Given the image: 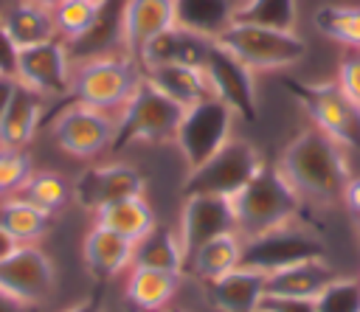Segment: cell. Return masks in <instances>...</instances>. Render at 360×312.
<instances>
[{
	"label": "cell",
	"mask_w": 360,
	"mask_h": 312,
	"mask_svg": "<svg viewBox=\"0 0 360 312\" xmlns=\"http://www.w3.org/2000/svg\"><path fill=\"white\" fill-rule=\"evenodd\" d=\"M183 112H186V107L172 101L166 93H160L143 76V84L138 87V93L118 112L115 146H132V143L163 146V143H172L174 132L183 121Z\"/></svg>",
	"instance_id": "cell-5"
},
{
	"label": "cell",
	"mask_w": 360,
	"mask_h": 312,
	"mask_svg": "<svg viewBox=\"0 0 360 312\" xmlns=\"http://www.w3.org/2000/svg\"><path fill=\"white\" fill-rule=\"evenodd\" d=\"M177 3V28L214 39L228 28L245 0H174Z\"/></svg>",
	"instance_id": "cell-27"
},
{
	"label": "cell",
	"mask_w": 360,
	"mask_h": 312,
	"mask_svg": "<svg viewBox=\"0 0 360 312\" xmlns=\"http://www.w3.org/2000/svg\"><path fill=\"white\" fill-rule=\"evenodd\" d=\"M14 247H20V245H17V239H14V236H11V233H8V230L0 225V259H6V256L14 250Z\"/></svg>",
	"instance_id": "cell-40"
},
{
	"label": "cell",
	"mask_w": 360,
	"mask_h": 312,
	"mask_svg": "<svg viewBox=\"0 0 360 312\" xmlns=\"http://www.w3.org/2000/svg\"><path fill=\"white\" fill-rule=\"evenodd\" d=\"M202 67L208 73V82L217 98H222L242 118L256 115V73L253 70H248L239 59H233L217 42H211L202 59Z\"/></svg>",
	"instance_id": "cell-16"
},
{
	"label": "cell",
	"mask_w": 360,
	"mask_h": 312,
	"mask_svg": "<svg viewBox=\"0 0 360 312\" xmlns=\"http://www.w3.org/2000/svg\"><path fill=\"white\" fill-rule=\"evenodd\" d=\"M31 171H34V160L28 149L0 146V200L17 194Z\"/></svg>",
	"instance_id": "cell-34"
},
{
	"label": "cell",
	"mask_w": 360,
	"mask_h": 312,
	"mask_svg": "<svg viewBox=\"0 0 360 312\" xmlns=\"http://www.w3.org/2000/svg\"><path fill=\"white\" fill-rule=\"evenodd\" d=\"M101 3H107V0H101Z\"/></svg>",
	"instance_id": "cell-46"
},
{
	"label": "cell",
	"mask_w": 360,
	"mask_h": 312,
	"mask_svg": "<svg viewBox=\"0 0 360 312\" xmlns=\"http://www.w3.org/2000/svg\"><path fill=\"white\" fill-rule=\"evenodd\" d=\"M82 261L84 270L96 278H115L127 273L135 261V242L101 228L90 225L82 236Z\"/></svg>",
	"instance_id": "cell-19"
},
{
	"label": "cell",
	"mask_w": 360,
	"mask_h": 312,
	"mask_svg": "<svg viewBox=\"0 0 360 312\" xmlns=\"http://www.w3.org/2000/svg\"><path fill=\"white\" fill-rule=\"evenodd\" d=\"M256 312H318L315 298L298 295H262Z\"/></svg>",
	"instance_id": "cell-36"
},
{
	"label": "cell",
	"mask_w": 360,
	"mask_h": 312,
	"mask_svg": "<svg viewBox=\"0 0 360 312\" xmlns=\"http://www.w3.org/2000/svg\"><path fill=\"white\" fill-rule=\"evenodd\" d=\"M174 28H177L174 0H127L118 17V42L127 56L141 62L143 53Z\"/></svg>",
	"instance_id": "cell-13"
},
{
	"label": "cell",
	"mask_w": 360,
	"mask_h": 312,
	"mask_svg": "<svg viewBox=\"0 0 360 312\" xmlns=\"http://www.w3.org/2000/svg\"><path fill=\"white\" fill-rule=\"evenodd\" d=\"M323 247H326L323 239L312 228L292 219V222H287V225H281V228H276L264 236L248 239L245 253H242V264L256 267L262 273H273L278 267L323 256Z\"/></svg>",
	"instance_id": "cell-10"
},
{
	"label": "cell",
	"mask_w": 360,
	"mask_h": 312,
	"mask_svg": "<svg viewBox=\"0 0 360 312\" xmlns=\"http://www.w3.org/2000/svg\"><path fill=\"white\" fill-rule=\"evenodd\" d=\"M177 233H180V242H183V250H186V259L188 253L219 236V233H228V230H236V222H233V205H231V197H219V194H183V202H180V216H177Z\"/></svg>",
	"instance_id": "cell-15"
},
{
	"label": "cell",
	"mask_w": 360,
	"mask_h": 312,
	"mask_svg": "<svg viewBox=\"0 0 360 312\" xmlns=\"http://www.w3.org/2000/svg\"><path fill=\"white\" fill-rule=\"evenodd\" d=\"M233 20L256 22L267 28L295 31L298 22V0H245Z\"/></svg>",
	"instance_id": "cell-32"
},
{
	"label": "cell",
	"mask_w": 360,
	"mask_h": 312,
	"mask_svg": "<svg viewBox=\"0 0 360 312\" xmlns=\"http://www.w3.org/2000/svg\"><path fill=\"white\" fill-rule=\"evenodd\" d=\"M214 42L253 73L287 70L304 62L307 56V42L295 31L267 28L242 20H233L228 28H222L214 37Z\"/></svg>",
	"instance_id": "cell-4"
},
{
	"label": "cell",
	"mask_w": 360,
	"mask_h": 312,
	"mask_svg": "<svg viewBox=\"0 0 360 312\" xmlns=\"http://www.w3.org/2000/svg\"><path fill=\"white\" fill-rule=\"evenodd\" d=\"M231 205H233L236 233L242 236V242H248L298 219L304 202L284 180L278 166L264 163L262 171L231 197Z\"/></svg>",
	"instance_id": "cell-3"
},
{
	"label": "cell",
	"mask_w": 360,
	"mask_h": 312,
	"mask_svg": "<svg viewBox=\"0 0 360 312\" xmlns=\"http://www.w3.org/2000/svg\"><path fill=\"white\" fill-rule=\"evenodd\" d=\"M149 84H155L160 93H166L180 107H194L202 98H211V82L202 67V62H183V59H166V62H149L141 65Z\"/></svg>",
	"instance_id": "cell-17"
},
{
	"label": "cell",
	"mask_w": 360,
	"mask_h": 312,
	"mask_svg": "<svg viewBox=\"0 0 360 312\" xmlns=\"http://www.w3.org/2000/svg\"><path fill=\"white\" fill-rule=\"evenodd\" d=\"M135 194H146V177L124 160L90 166L73 180V202L90 216L98 208L115 200H124V197H135Z\"/></svg>",
	"instance_id": "cell-14"
},
{
	"label": "cell",
	"mask_w": 360,
	"mask_h": 312,
	"mask_svg": "<svg viewBox=\"0 0 360 312\" xmlns=\"http://www.w3.org/2000/svg\"><path fill=\"white\" fill-rule=\"evenodd\" d=\"M101 0H59L53 11V25L56 37L62 42H79L84 39L101 20Z\"/></svg>",
	"instance_id": "cell-30"
},
{
	"label": "cell",
	"mask_w": 360,
	"mask_h": 312,
	"mask_svg": "<svg viewBox=\"0 0 360 312\" xmlns=\"http://www.w3.org/2000/svg\"><path fill=\"white\" fill-rule=\"evenodd\" d=\"M143 84V67L127 53H96L70 65L68 96L118 115Z\"/></svg>",
	"instance_id": "cell-2"
},
{
	"label": "cell",
	"mask_w": 360,
	"mask_h": 312,
	"mask_svg": "<svg viewBox=\"0 0 360 312\" xmlns=\"http://www.w3.org/2000/svg\"><path fill=\"white\" fill-rule=\"evenodd\" d=\"M335 84L360 107V48H346V53L338 62Z\"/></svg>",
	"instance_id": "cell-35"
},
{
	"label": "cell",
	"mask_w": 360,
	"mask_h": 312,
	"mask_svg": "<svg viewBox=\"0 0 360 312\" xmlns=\"http://www.w3.org/2000/svg\"><path fill=\"white\" fill-rule=\"evenodd\" d=\"M343 205H346L354 216H360V177H352V180H349V186H346V191H343Z\"/></svg>",
	"instance_id": "cell-37"
},
{
	"label": "cell",
	"mask_w": 360,
	"mask_h": 312,
	"mask_svg": "<svg viewBox=\"0 0 360 312\" xmlns=\"http://www.w3.org/2000/svg\"><path fill=\"white\" fill-rule=\"evenodd\" d=\"M242 253H245V242L236 230L219 233L202 245H197L188 259H186V273H191L197 281L208 284L231 270H236L242 264Z\"/></svg>",
	"instance_id": "cell-24"
},
{
	"label": "cell",
	"mask_w": 360,
	"mask_h": 312,
	"mask_svg": "<svg viewBox=\"0 0 360 312\" xmlns=\"http://www.w3.org/2000/svg\"><path fill=\"white\" fill-rule=\"evenodd\" d=\"M132 264H146V267L186 275V250H183L177 228L158 222L141 242H135V261Z\"/></svg>",
	"instance_id": "cell-28"
},
{
	"label": "cell",
	"mask_w": 360,
	"mask_h": 312,
	"mask_svg": "<svg viewBox=\"0 0 360 312\" xmlns=\"http://www.w3.org/2000/svg\"><path fill=\"white\" fill-rule=\"evenodd\" d=\"M354 225H357V242H360V216H354Z\"/></svg>",
	"instance_id": "cell-43"
},
{
	"label": "cell",
	"mask_w": 360,
	"mask_h": 312,
	"mask_svg": "<svg viewBox=\"0 0 360 312\" xmlns=\"http://www.w3.org/2000/svg\"><path fill=\"white\" fill-rule=\"evenodd\" d=\"M0 34L11 51H22L48 39H56L53 11L28 0H14L0 11Z\"/></svg>",
	"instance_id": "cell-20"
},
{
	"label": "cell",
	"mask_w": 360,
	"mask_h": 312,
	"mask_svg": "<svg viewBox=\"0 0 360 312\" xmlns=\"http://www.w3.org/2000/svg\"><path fill=\"white\" fill-rule=\"evenodd\" d=\"M93 225H101L129 242H141L158 225V216H155L146 194H135V197H124V200H115V202L98 208L93 214Z\"/></svg>",
	"instance_id": "cell-25"
},
{
	"label": "cell",
	"mask_w": 360,
	"mask_h": 312,
	"mask_svg": "<svg viewBox=\"0 0 360 312\" xmlns=\"http://www.w3.org/2000/svg\"><path fill=\"white\" fill-rule=\"evenodd\" d=\"M315 28L343 48H360V6L332 3L315 11Z\"/></svg>",
	"instance_id": "cell-31"
},
{
	"label": "cell",
	"mask_w": 360,
	"mask_h": 312,
	"mask_svg": "<svg viewBox=\"0 0 360 312\" xmlns=\"http://www.w3.org/2000/svg\"><path fill=\"white\" fill-rule=\"evenodd\" d=\"M236 112L217 96L211 98H202L197 101L194 107H186L183 112V121L174 132V146L183 157V166L186 171L202 166L211 155H217L236 132H233V124H236Z\"/></svg>",
	"instance_id": "cell-6"
},
{
	"label": "cell",
	"mask_w": 360,
	"mask_h": 312,
	"mask_svg": "<svg viewBox=\"0 0 360 312\" xmlns=\"http://www.w3.org/2000/svg\"><path fill=\"white\" fill-rule=\"evenodd\" d=\"M28 3H37V6H45V8H53L59 0H28Z\"/></svg>",
	"instance_id": "cell-42"
},
{
	"label": "cell",
	"mask_w": 360,
	"mask_h": 312,
	"mask_svg": "<svg viewBox=\"0 0 360 312\" xmlns=\"http://www.w3.org/2000/svg\"><path fill=\"white\" fill-rule=\"evenodd\" d=\"M62 312H104V304L98 295H87V298H79L76 304L65 306Z\"/></svg>",
	"instance_id": "cell-38"
},
{
	"label": "cell",
	"mask_w": 360,
	"mask_h": 312,
	"mask_svg": "<svg viewBox=\"0 0 360 312\" xmlns=\"http://www.w3.org/2000/svg\"><path fill=\"white\" fill-rule=\"evenodd\" d=\"M17 194L25 197L28 202L56 214V211H62L65 205L73 202V180H68L56 169H34L28 174V180L20 186Z\"/></svg>",
	"instance_id": "cell-29"
},
{
	"label": "cell",
	"mask_w": 360,
	"mask_h": 312,
	"mask_svg": "<svg viewBox=\"0 0 360 312\" xmlns=\"http://www.w3.org/2000/svg\"><path fill=\"white\" fill-rule=\"evenodd\" d=\"M292 96L298 98L315 129L326 132L349 152L360 149V107L335 82L292 84Z\"/></svg>",
	"instance_id": "cell-9"
},
{
	"label": "cell",
	"mask_w": 360,
	"mask_h": 312,
	"mask_svg": "<svg viewBox=\"0 0 360 312\" xmlns=\"http://www.w3.org/2000/svg\"><path fill=\"white\" fill-rule=\"evenodd\" d=\"M267 160L248 141L233 135L217 155H211L202 166L186 171L183 194H219L233 197L245 183H250Z\"/></svg>",
	"instance_id": "cell-8"
},
{
	"label": "cell",
	"mask_w": 360,
	"mask_h": 312,
	"mask_svg": "<svg viewBox=\"0 0 360 312\" xmlns=\"http://www.w3.org/2000/svg\"><path fill=\"white\" fill-rule=\"evenodd\" d=\"M0 290L25 306H39L56 292V264L39 245H20L0 259Z\"/></svg>",
	"instance_id": "cell-11"
},
{
	"label": "cell",
	"mask_w": 360,
	"mask_h": 312,
	"mask_svg": "<svg viewBox=\"0 0 360 312\" xmlns=\"http://www.w3.org/2000/svg\"><path fill=\"white\" fill-rule=\"evenodd\" d=\"M51 138L73 160H96L118 141V115L87 107L82 101L65 104L51 121Z\"/></svg>",
	"instance_id": "cell-7"
},
{
	"label": "cell",
	"mask_w": 360,
	"mask_h": 312,
	"mask_svg": "<svg viewBox=\"0 0 360 312\" xmlns=\"http://www.w3.org/2000/svg\"><path fill=\"white\" fill-rule=\"evenodd\" d=\"M276 166L301 202L312 205H332L343 200V191L352 180L349 149L315 126L301 129L284 146Z\"/></svg>",
	"instance_id": "cell-1"
},
{
	"label": "cell",
	"mask_w": 360,
	"mask_h": 312,
	"mask_svg": "<svg viewBox=\"0 0 360 312\" xmlns=\"http://www.w3.org/2000/svg\"><path fill=\"white\" fill-rule=\"evenodd\" d=\"M340 273L326 261V256H315V259H304L287 267H278L273 273H267V284H264V295H298V298H315L332 278H338Z\"/></svg>",
	"instance_id": "cell-22"
},
{
	"label": "cell",
	"mask_w": 360,
	"mask_h": 312,
	"mask_svg": "<svg viewBox=\"0 0 360 312\" xmlns=\"http://www.w3.org/2000/svg\"><path fill=\"white\" fill-rule=\"evenodd\" d=\"M0 312H31V306H25L22 301H17V298H11L8 292L0 290Z\"/></svg>",
	"instance_id": "cell-39"
},
{
	"label": "cell",
	"mask_w": 360,
	"mask_h": 312,
	"mask_svg": "<svg viewBox=\"0 0 360 312\" xmlns=\"http://www.w3.org/2000/svg\"><path fill=\"white\" fill-rule=\"evenodd\" d=\"M70 65L73 59L68 53V42L56 37V39L14 51L11 76L14 82L42 93L45 98H56V96H68Z\"/></svg>",
	"instance_id": "cell-12"
},
{
	"label": "cell",
	"mask_w": 360,
	"mask_h": 312,
	"mask_svg": "<svg viewBox=\"0 0 360 312\" xmlns=\"http://www.w3.org/2000/svg\"><path fill=\"white\" fill-rule=\"evenodd\" d=\"M0 225L17 239V245H39L51 233L53 214L20 194H11L0 200Z\"/></svg>",
	"instance_id": "cell-26"
},
{
	"label": "cell",
	"mask_w": 360,
	"mask_h": 312,
	"mask_svg": "<svg viewBox=\"0 0 360 312\" xmlns=\"http://www.w3.org/2000/svg\"><path fill=\"white\" fill-rule=\"evenodd\" d=\"M0 76H3V70H0ZM6 76H8V73H6Z\"/></svg>",
	"instance_id": "cell-45"
},
{
	"label": "cell",
	"mask_w": 360,
	"mask_h": 312,
	"mask_svg": "<svg viewBox=\"0 0 360 312\" xmlns=\"http://www.w3.org/2000/svg\"><path fill=\"white\" fill-rule=\"evenodd\" d=\"M163 312H186V309H169V306H166V309H163Z\"/></svg>",
	"instance_id": "cell-44"
},
{
	"label": "cell",
	"mask_w": 360,
	"mask_h": 312,
	"mask_svg": "<svg viewBox=\"0 0 360 312\" xmlns=\"http://www.w3.org/2000/svg\"><path fill=\"white\" fill-rule=\"evenodd\" d=\"M267 273L239 264L236 270L208 281V301L217 312H256L264 295Z\"/></svg>",
	"instance_id": "cell-21"
},
{
	"label": "cell",
	"mask_w": 360,
	"mask_h": 312,
	"mask_svg": "<svg viewBox=\"0 0 360 312\" xmlns=\"http://www.w3.org/2000/svg\"><path fill=\"white\" fill-rule=\"evenodd\" d=\"M318 312H360V278L338 275L315 295Z\"/></svg>",
	"instance_id": "cell-33"
},
{
	"label": "cell",
	"mask_w": 360,
	"mask_h": 312,
	"mask_svg": "<svg viewBox=\"0 0 360 312\" xmlns=\"http://www.w3.org/2000/svg\"><path fill=\"white\" fill-rule=\"evenodd\" d=\"M51 98H45L42 93L14 82L11 96L0 112V146H11V149H28V143L37 138L39 124L45 118Z\"/></svg>",
	"instance_id": "cell-18"
},
{
	"label": "cell",
	"mask_w": 360,
	"mask_h": 312,
	"mask_svg": "<svg viewBox=\"0 0 360 312\" xmlns=\"http://www.w3.org/2000/svg\"><path fill=\"white\" fill-rule=\"evenodd\" d=\"M180 281H183L180 273H169V270H158V267H146V264H132L127 270L124 295L141 312H163L169 306V301L177 295Z\"/></svg>",
	"instance_id": "cell-23"
},
{
	"label": "cell",
	"mask_w": 360,
	"mask_h": 312,
	"mask_svg": "<svg viewBox=\"0 0 360 312\" xmlns=\"http://www.w3.org/2000/svg\"><path fill=\"white\" fill-rule=\"evenodd\" d=\"M11 87H14V76H0V112H3V107H6V101H8V96H11Z\"/></svg>",
	"instance_id": "cell-41"
}]
</instances>
